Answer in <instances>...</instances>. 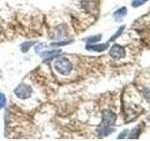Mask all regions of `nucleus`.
I'll return each mask as SVG.
<instances>
[{"label": "nucleus", "mask_w": 150, "mask_h": 141, "mask_svg": "<svg viewBox=\"0 0 150 141\" xmlns=\"http://www.w3.org/2000/svg\"><path fill=\"white\" fill-rule=\"evenodd\" d=\"M6 105V96L3 93H0V110Z\"/></svg>", "instance_id": "ddd939ff"}, {"label": "nucleus", "mask_w": 150, "mask_h": 141, "mask_svg": "<svg viewBox=\"0 0 150 141\" xmlns=\"http://www.w3.org/2000/svg\"><path fill=\"white\" fill-rule=\"evenodd\" d=\"M127 135H128V130H125V131H123V132H122V133L118 135V138H124Z\"/></svg>", "instance_id": "dca6fc26"}, {"label": "nucleus", "mask_w": 150, "mask_h": 141, "mask_svg": "<svg viewBox=\"0 0 150 141\" xmlns=\"http://www.w3.org/2000/svg\"><path fill=\"white\" fill-rule=\"evenodd\" d=\"M35 44V41H28V42H23V43L21 45V50L22 52H23V53H25V52H27L28 50L30 49V47Z\"/></svg>", "instance_id": "6e6552de"}, {"label": "nucleus", "mask_w": 150, "mask_h": 141, "mask_svg": "<svg viewBox=\"0 0 150 141\" xmlns=\"http://www.w3.org/2000/svg\"><path fill=\"white\" fill-rule=\"evenodd\" d=\"M140 134H141V130H140V127L138 126L131 131V133L129 134V138H138Z\"/></svg>", "instance_id": "1a4fd4ad"}, {"label": "nucleus", "mask_w": 150, "mask_h": 141, "mask_svg": "<svg viewBox=\"0 0 150 141\" xmlns=\"http://www.w3.org/2000/svg\"><path fill=\"white\" fill-rule=\"evenodd\" d=\"M114 131H115L114 129H110L109 127L101 126L100 128H98V134L100 135V136H106V135H108L112 134Z\"/></svg>", "instance_id": "0eeeda50"}, {"label": "nucleus", "mask_w": 150, "mask_h": 141, "mask_svg": "<svg viewBox=\"0 0 150 141\" xmlns=\"http://www.w3.org/2000/svg\"><path fill=\"white\" fill-rule=\"evenodd\" d=\"M108 48V44H95V45H86V49L95 52H103Z\"/></svg>", "instance_id": "39448f33"}, {"label": "nucleus", "mask_w": 150, "mask_h": 141, "mask_svg": "<svg viewBox=\"0 0 150 141\" xmlns=\"http://www.w3.org/2000/svg\"><path fill=\"white\" fill-rule=\"evenodd\" d=\"M144 2H143L142 0H134V1L132 2V7H139L141 6V5H143Z\"/></svg>", "instance_id": "4468645a"}, {"label": "nucleus", "mask_w": 150, "mask_h": 141, "mask_svg": "<svg viewBox=\"0 0 150 141\" xmlns=\"http://www.w3.org/2000/svg\"><path fill=\"white\" fill-rule=\"evenodd\" d=\"M60 53V50H52V51H47V52H41V56H53L54 55H57Z\"/></svg>", "instance_id": "9d476101"}, {"label": "nucleus", "mask_w": 150, "mask_h": 141, "mask_svg": "<svg viewBox=\"0 0 150 141\" xmlns=\"http://www.w3.org/2000/svg\"><path fill=\"white\" fill-rule=\"evenodd\" d=\"M143 2H145V1H147V0H142Z\"/></svg>", "instance_id": "f3484780"}, {"label": "nucleus", "mask_w": 150, "mask_h": 141, "mask_svg": "<svg viewBox=\"0 0 150 141\" xmlns=\"http://www.w3.org/2000/svg\"><path fill=\"white\" fill-rule=\"evenodd\" d=\"M116 120V115L111 110H104L102 112V123L101 126L110 127Z\"/></svg>", "instance_id": "7ed1b4c3"}, {"label": "nucleus", "mask_w": 150, "mask_h": 141, "mask_svg": "<svg viewBox=\"0 0 150 141\" xmlns=\"http://www.w3.org/2000/svg\"><path fill=\"white\" fill-rule=\"evenodd\" d=\"M124 28H125V26H121V27L119 28V29L116 31V33H115V35L112 36V37L111 38V39H110V41H115V40L116 39V38H118V37H119V36H120V35L122 34V32H123Z\"/></svg>", "instance_id": "9b49d317"}, {"label": "nucleus", "mask_w": 150, "mask_h": 141, "mask_svg": "<svg viewBox=\"0 0 150 141\" xmlns=\"http://www.w3.org/2000/svg\"><path fill=\"white\" fill-rule=\"evenodd\" d=\"M54 67H55V70H57L60 74L68 75L70 73V72H71V70H72V64L68 58H62L55 61Z\"/></svg>", "instance_id": "f257e3e1"}, {"label": "nucleus", "mask_w": 150, "mask_h": 141, "mask_svg": "<svg viewBox=\"0 0 150 141\" xmlns=\"http://www.w3.org/2000/svg\"><path fill=\"white\" fill-rule=\"evenodd\" d=\"M14 93H15V95L19 99H23V100H25V99H27V98H29L31 96L32 88H31L30 86H28V85L21 84L15 88Z\"/></svg>", "instance_id": "f03ea898"}, {"label": "nucleus", "mask_w": 150, "mask_h": 141, "mask_svg": "<svg viewBox=\"0 0 150 141\" xmlns=\"http://www.w3.org/2000/svg\"><path fill=\"white\" fill-rule=\"evenodd\" d=\"M68 43H69V41H62V42H54V43H52L51 45L52 46H60V45H65Z\"/></svg>", "instance_id": "2eb2a0df"}, {"label": "nucleus", "mask_w": 150, "mask_h": 141, "mask_svg": "<svg viewBox=\"0 0 150 141\" xmlns=\"http://www.w3.org/2000/svg\"><path fill=\"white\" fill-rule=\"evenodd\" d=\"M126 14H127V8L122 7L119 9H117V11L114 13V16L115 18V20L119 21V20H122L123 17H125Z\"/></svg>", "instance_id": "423d86ee"}, {"label": "nucleus", "mask_w": 150, "mask_h": 141, "mask_svg": "<svg viewBox=\"0 0 150 141\" xmlns=\"http://www.w3.org/2000/svg\"><path fill=\"white\" fill-rule=\"evenodd\" d=\"M100 39H101V35H96V36H92L90 38H88L87 41L93 43V42H97L98 41H100Z\"/></svg>", "instance_id": "f8f14e48"}, {"label": "nucleus", "mask_w": 150, "mask_h": 141, "mask_svg": "<svg viewBox=\"0 0 150 141\" xmlns=\"http://www.w3.org/2000/svg\"><path fill=\"white\" fill-rule=\"evenodd\" d=\"M109 55L114 59H121L126 56V51L124 47L118 44H114L110 49Z\"/></svg>", "instance_id": "20e7f679"}]
</instances>
